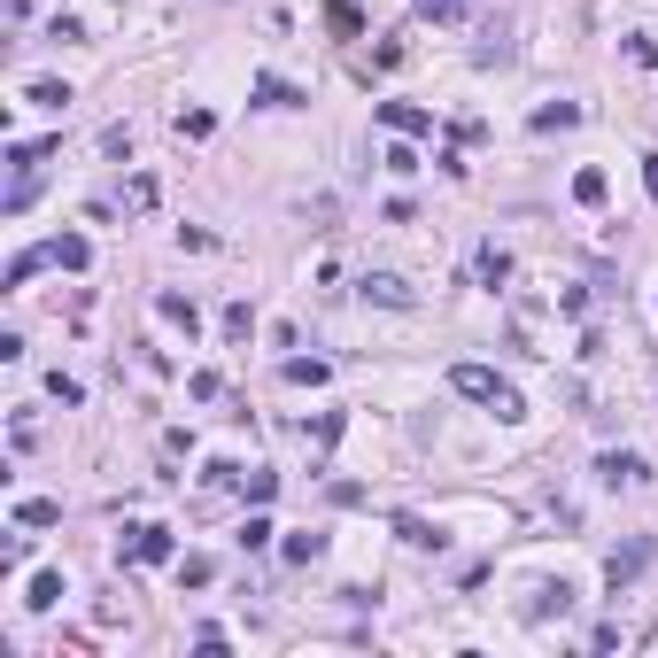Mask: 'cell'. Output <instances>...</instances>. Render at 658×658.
I'll use <instances>...</instances> for the list:
<instances>
[{
	"instance_id": "d4e9b609",
	"label": "cell",
	"mask_w": 658,
	"mask_h": 658,
	"mask_svg": "<svg viewBox=\"0 0 658 658\" xmlns=\"http://www.w3.org/2000/svg\"><path fill=\"white\" fill-rule=\"evenodd\" d=\"M240 488H248V504H271V496H279V473H248Z\"/></svg>"
},
{
	"instance_id": "9a60e30c",
	"label": "cell",
	"mask_w": 658,
	"mask_h": 658,
	"mask_svg": "<svg viewBox=\"0 0 658 658\" xmlns=\"http://www.w3.org/2000/svg\"><path fill=\"white\" fill-rule=\"evenodd\" d=\"M55 519H62L55 496H31V504H16V527H55Z\"/></svg>"
},
{
	"instance_id": "5bb4252c",
	"label": "cell",
	"mask_w": 658,
	"mask_h": 658,
	"mask_svg": "<svg viewBox=\"0 0 658 658\" xmlns=\"http://www.w3.org/2000/svg\"><path fill=\"white\" fill-rule=\"evenodd\" d=\"M326 372H333L326 357H287V380H295V388H326Z\"/></svg>"
},
{
	"instance_id": "30bf717a",
	"label": "cell",
	"mask_w": 658,
	"mask_h": 658,
	"mask_svg": "<svg viewBox=\"0 0 658 658\" xmlns=\"http://www.w3.org/2000/svg\"><path fill=\"white\" fill-rule=\"evenodd\" d=\"M47 256H55V264H62V271H86V264H93V248H86V240H78V233H62V240H47Z\"/></svg>"
},
{
	"instance_id": "f1b7e54d",
	"label": "cell",
	"mask_w": 658,
	"mask_h": 658,
	"mask_svg": "<svg viewBox=\"0 0 658 658\" xmlns=\"http://www.w3.org/2000/svg\"><path fill=\"white\" fill-rule=\"evenodd\" d=\"M419 16H434V24H457L465 8H457V0H419Z\"/></svg>"
},
{
	"instance_id": "603a6c76",
	"label": "cell",
	"mask_w": 658,
	"mask_h": 658,
	"mask_svg": "<svg viewBox=\"0 0 658 658\" xmlns=\"http://www.w3.org/2000/svg\"><path fill=\"white\" fill-rule=\"evenodd\" d=\"M210 132H217L210 109H186V117H179V140H210Z\"/></svg>"
},
{
	"instance_id": "83f0119b",
	"label": "cell",
	"mask_w": 658,
	"mask_h": 658,
	"mask_svg": "<svg viewBox=\"0 0 658 658\" xmlns=\"http://www.w3.org/2000/svg\"><path fill=\"white\" fill-rule=\"evenodd\" d=\"M47 395H55V403H86V388H78L70 372H55V380H47Z\"/></svg>"
},
{
	"instance_id": "cb8c5ba5",
	"label": "cell",
	"mask_w": 658,
	"mask_h": 658,
	"mask_svg": "<svg viewBox=\"0 0 658 658\" xmlns=\"http://www.w3.org/2000/svg\"><path fill=\"white\" fill-rule=\"evenodd\" d=\"M124 210H155V179H148V171H140V179L124 186Z\"/></svg>"
},
{
	"instance_id": "ffe728a7",
	"label": "cell",
	"mask_w": 658,
	"mask_h": 658,
	"mask_svg": "<svg viewBox=\"0 0 658 658\" xmlns=\"http://www.w3.org/2000/svg\"><path fill=\"white\" fill-rule=\"evenodd\" d=\"M31 101H39V109H55V117H62V109H70V86H55V78H39V86H31Z\"/></svg>"
},
{
	"instance_id": "3957f363",
	"label": "cell",
	"mask_w": 658,
	"mask_h": 658,
	"mask_svg": "<svg viewBox=\"0 0 658 658\" xmlns=\"http://www.w3.org/2000/svg\"><path fill=\"white\" fill-rule=\"evenodd\" d=\"M597 480H604V488H635V480H651V465H643L635 449H604V457H597Z\"/></svg>"
},
{
	"instance_id": "484cf974",
	"label": "cell",
	"mask_w": 658,
	"mask_h": 658,
	"mask_svg": "<svg viewBox=\"0 0 658 658\" xmlns=\"http://www.w3.org/2000/svg\"><path fill=\"white\" fill-rule=\"evenodd\" d=\"M326 24L341 31V39H357V8H349V0H333V8H326Z\"/></svg>"
},
{
	"instance_id": "5b68a950",
	"label": "cell",
	"mask_w": 658,
	"mask_h": 658,
	"mask_svg": "<svg viewBox=\"0 0 658 658\" xmlns=\"http://www.w3.org/2000/svg\"><path fill=\"white\" fill-rule=\"evenodd\" d=\"M380 124H388V132H403V140H419V132H434V117H426L419 101H380Z\"/></svg>"
},
{
	"instance_id": "4316f807",
	"label": "cell",
	"mask_w": 658,
	"mask_h": 658,
	"mask_svg": "<svg viewBox=\"0 0 658 658\" xmlns=\"http://www.w3.org/2000/svg\"><path fill=\"white\" fill-rule=\"evenodd\" d=\"M271 535H279V527H271L264 511H256V519H248V527H240V542H248V550H264V542H271Z\"/></svg>"
},
{
	"instance_id": "4fadbf2b",
	"label": "cell",
	"mask_w": 658,
	"mask_h": 658,
	"mask_svg": "<svg viewBox=\"0 0 658 658\" xmlns=\"http://www.w3.org/2000/svg\"><path fill=\"white\" fill-rule=\"evenodd\" d=\"M31 612H55V604H62V573H31Z\"/></svg>"
},
{
	"instance_id": "e0dca14e",
	"label": "cell",
	"mask_w": 658,
	"mask_h": 658,
	"mask_svg": "<svg viewBox=\"0 0 658 658\" xmlns=\"http://www.w3.org/2000/svg\"><path fill=\"white\" fill-rule=\"evenodd\" d=\"M39 264H55V256H47V248H24V256H8V287H24Z\"/></svg>"
},
{
	"instance_id": "6da1fadb",
	"label": "cell",
	"mask_w": 658,
	"mask_h": 658,
	"mask_svg": "<svg viewBox=\"0 0 658 658\" xmlns=\"http://www.w3.org/2000/svg\"><path fill=\"white\" fill-rule=\"evenodd\" d=\"M449 388L465 395V403H488V411H496L504 426H519V419H527V403H519V388H511L504 372H488V364H449Z\"/></svg>"
},
{
	"instance_id": "8fae6325",
	"label": "cell",
	"mask_w": 658,
	"mask_h": 658,
	"mask_svg": "<svg viewBox=\"0 0 658 658\" xmlns=\"http://www.w3.org/2000/svg\"><path fill=\"white\" fill-rule=\"evenodd\" d=\"M566 604H573V589H566V581H542V589H535V604H527V620H550V612H566Z\"/></svg>"
},
{
	"instance_id": "d6986e66",
	"label": "cell",
	"mask_w": 658,
	"mask_h": 658,
	"mask_svg": "<svg viewBox=\"0 0 658 658\" xmlns=\"http://www.w3.org/2000/svg\"><path fill=\"white\" fill-rule=\"evenodd\" d=\"M179 581H186V589H210V581H217V558H179Z\"/></svg>"
},
{
	"instance_id": "277c9868",
	"label": "cell",
	"mask_w": 658,
	"mask_h": 658,
	"mask_svg": "<svg viewBox=\"0 0 658 658\" xmlns=\"http://www.w3.org/2000/svg\"><path fill=\"white\" fill-rule=\"evenodd\" d=\"M357 295H364V302H388V310H411V287H403L395 271H364Z\"/></svg>"
},
{
	"instance_id": "9c48e42d",
	"label": "cell",
	"mask_w": 658,
	"mask_h": 658,
	"mask_svg": "<svg viewBox=\"0 0 658 658\" xmlns=\"http://www.w3.org/2000/svg\"><path fill=\"white\" fill-rule=\"evenodd\" d=\"M473 271H480V287H504V279H511V256L496 248V240H488V248L473 256Z\"/></svg>"
},
{
	"instance_id": "ac0fdd59",
	"label": "cell",
	"mask_w": 658,
	"mask_h": 658,
	"mask_svg": "<svg viewBox=\"0 0 658 658\" xmlns=\"http://www.w3.org/2000/svg\"><path fill=\"white\" fill-rule=\"evenodd\" d=\"M310 558H326V535H287V566H310Z\"/></svg>"
},
{
	"instance_id": "8992f818",
	"label": "cell",
	"mask_w": 658,
	"mask_h": 658,
	"mask_svg": "<svg viewBox=\"0 0 658 658\" xmlns=\"http://www.w3.org/2000/svg\"><path fill=\"white\" fill-rule=\"evenodd\" d=\"M155 318H163V326H179L186 341H194V326H202V310H194V295H155Z\"/></svg>"
},
{
	"instance_id": "7a4b0ae2",
	"label": "cell",
	"mask_w": 658,
	"mask_h": 658,
	"mask_svg": "<svg viewBox=\"0 0 658 658\" xmlns=\"http://www.w3.org/2000/svg\"><path fill=\"white\" fill-rule=\"evenodd\" d=\"M171 550H179L171 527H132V535H124V558H132V566H171Z\"/></svg>"
},
{
	"instance_id": "44dd1931",
	"label": "cell",
	"mask_w": 658,
	"mask_h": 658,
	"mask_svg": "<svg viewBox=\"0 0 658 658\" xmlns=\"http://www.w3.org/2000/svg\"><path fill=\"white\" fill-rule=\"evenodd\" d=\"M248 333H256V310H248V302H233V310H225V341H248Z\"/></svg>"
},
{
	"instance_id": "7402d4cb",
	"label": "cell",
	"mask_w": 658,
	"mask_h": 658,
	"mask_svg": "<svg viewBox=\"0 0 658 658\" xmlns=\"http://www.w3.org/2000/svg\"><path fill=\"white\" fill-rule=\"evenodd\" d=\"M395 535L411 542V550H434V542H442V535H434V527H426V519H395Z\"/></svg>"
},
{
	"instance_id": "ba28073f",
	"label": "cell",
	"mask_w": 658,
	"mask_h": 658,
	"mask_svg": "<svg viewBox=\"0 0 658 658\" xmlns=\"http://www.w3.org/2000/svg\"><path fill=\"white\" fill-rule=\"evenodd\" d=\"M643 558H651L643 542H628V550H612V558H604V581H612V589H620V581H635V573H643Z\"/></svg>"
},
{
	"instance_id": "7c38bea8",
	"label": "cell",
	"mask_w": 658,
	"mask_h": 658,
	"mask_svg": "<svg viewBox=\"0 0 658 658\" xmlns=\"http://www.w3.org/2000/svg\"><path fill=\"white\" fill-rule=\"evenodd\" d=\"M256 101H264V109H302V93L287 86V78H271V70L256 78Z\"/></svg>"
},
{
	"instance_id": "2e32d148",
	"label": "cell",
	"mask_w": 658,
	"mask_h": 658,
	"mask_svg": "<svg viewBox=\"0 0 658 658\" xmlns=\"http://www.w3.org/2000/svg\"><path fill=\"white\" fill-rule=\"evenodd\" d=\"M566 124H581V109H573V101H550V109H535V132H566Z\"/></svg>"
},
{
	"instance_id": "52a82bcc",
	"label": "cell",
	"mask_w": 658,
	"mask_h": 658,
	"mask_svg": "<svg viewBox=\"0 0 658 658\" xmlns=\"http://www.w3.org/2000/svg\"><path fill=\"white\" fill-rule=\"evenodd\" d=\"M604 194H612V179H604L597 163H589V171H573V202H581V210H604Z\"/></svg>"
},
{
	"instance_id": "f546056e",
	"label": "cell",
	"mask_w": 658,
	"mask_h": 658,
	"mask_svg": "<svg viewBox=\"0 0 658 658\" xmlns=\"http://www.w3.org/2000/svg\"><path fill=\"white\" fill-rule=\"evenodd\" d=\"M643 186H651V202H658V155H643Z\"/></svg>"
}]
</instances>
